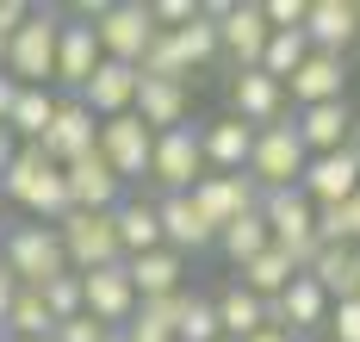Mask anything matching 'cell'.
Returning a JSON list of instances; mask_svg holds the SVG:
<instances>
[{
  "instance_id": "1",
  "label": "cell",
  "mask_w": 360,
  "mask_h": 342,
  "mask_svg": "<svg viewBox=\"0 0 360 342\" xmlns=\"http://www.w3.org/2000/svg\"><path fill=\"white\" fill-rule=\"evenodd\" d=\"M0 193H6V205L32 212V224H63L69 218V181L37 144H19L13 168L0 175Z\"/></svg>"
},
{
  "instance_id": "2",
  "label": "cell",
  "mask_w": 360,
  "mask_h": 342,
  "mask_svg": "<svg viewBox=\"0 0 360 342\" xmlns=\"http://www.w3.org/2000/svg\"><path fill=\"white\" fill-rule=\"evenodd\" d=\"M0 262H6V274H13L25 293H44L56 274H69V255H63L56 224H6V236H0Z\"/></svg>"
},
{
  "instance_id": "3",
  "label": "cell",
  "mask_w": 360,
  "mask_h": 342,
  "mask_svg": "<svg viewBox=\"0 0 360 342\" xmlns=\"http://www.w3.org/2000/svg\"><path fill=\"white\" fill-rule=\"evenodd\" d=\"M56 38H63V13L32 6V19L6 38V75L19 87H56Z\"/></svg>"
},
{
  "instance_id": "4",
  "label": "cell",
  "mask_w": 360,
  "mask_h": 342,
  "mask_svg": "<svg viewBox=\"0 0 360 342\" xmlns=\"http://www.w3.org/2000/svg\"><path fill=\"white\" fill-rule=\"evenodd\" d=\"M63 255H69V274H94V267L124 262V243H118V218L112 212H69L63 224Z\"/></svg>"
},
{
  "instance_id": "5",
  "label": "cell",
  "mask_w": 360,
  "mask_h": 342,
  "mask_svg": "<svg viewBox=\"0 0 360 342\" xmlns=\"http://www.w3.org/2000/svg\"><path fill=\"white\" fill-rule=\"evenodd\" d=\"M304 144H298V131H292V118L280 125H267V131H255V156H249V181L261 193H280V187H298L304 181Z\"/></svg>"
},
{
  "instance_id": "6",
  "label": "cell",
  "mask_w": 360,
  "mask_h": 342,
  "mask_svg": "<svg viewBox=\"0 0 360 342\" xmlns=\"http://www.w3.org/2000/svg\"><path fill=\"white\" fill-rule=\"evenodd\" d=\"M94 19V38H100V56L106 63H143L149 38H155V19H149L143 0H118V6H100V13H87Z\"/></svg>"
},
{
  "instance_id": "7",
  "label": "cell",
  "mask_w": 360,
  "mask_h": 342,
  "mask_svg": "<svg viewBox=\"0 0 360 342\" xmlns=\"http://www.w3.org/2000/svg\"><path fill=\"white\" fill-rule=\"evenodd\" d=\"M205 175H212V168H205V150H199V131H193V125H174V131L155 137L149 181H155L162 193H193Z\"/></svg>"
},
{
  "instance_id": "8",
  "label": "cell",
  "mask_w": 360,
  "mask_h": 342,
  "mask_svg": "<svg viewBox=\"0 0 360 342\" xmlns=\"http://www.w3.org/2000/svg\"><path fill=\"white\" fill-rule=\"evenodd\" d=\"M100 156L112 162L118 181H149V156H155V131L137 113H118L100 125Z\"/></svg>"
},
{
  "instance_id": "9",
  "label": "cell",
  "mask_w": 360,
  "mask_h": 342,
  "mask_svg": "<svg viewBox=\"0 0 360 342\" xmlns=\"http://www.w3.org/2000/svg\"><path fill=\"white\" fill-rule=\"evenodd\" d=\"M81 305H87V317H94V324H106V330H124V324L137 317V286H131L124 262L81 274Z\"/></svg>"
},
{
  "instance_id": "10",
  "label": "cell",
  "mask_w": 360,
  "mask_h": 342,
  "mask_svg": "<svg viewBox=\"0 0 360 342\" xmlns=\"http://www.w3.org/2000/svg\"><path fill=\"white\" fill-rule=\"evenodd\" d=\"M94 144H100V118L87 113L75 94H63V106H56V118H50V131L37 137V150L50 156L56 168H69V162H81V156H94Z\"/></svg>"
},
{
  "instance_id": "11",
  "label": "cell",
  "mask_w": 360,
  "mask_h": 342,
  "mask_svg": "<svg viewBox=\"0 0 360 342\" xmlns=\"http://www.w3.org/2000/svg\"><path fill=\"white\" fill-rule=\"evenodd\" d=\"M63 181H69V212H118L124 205V181L112 175V162L100 156V144H94V156L69 162Z\"/></svg>"
},
{
  "instance_id": "12",
  "label": "cell",
  "mask_w": 360,
  "mask_h": 342,
  "mask_svg": "<svg viewBox=\"0 0 360 342\" xmlns=\"http://www.w3.org/2000/svg\"><path fill=\"white\" fill-rule=\"evenodd\" d=\"M186 199H193V212H199L212 230H224V224H236L243 212H255V205H261V187H255L249 175H205Z\"/></svg>"
},
{
  "instance_id": "13",
  "label": "cell",
  "mask_w": 360,
  "mask_h": 342,
  "mask_svg": "<svg viewBox=\"0 0 360 342\" xmlns=\"http://www.w3.org/2000/svg\"><path fill=\"white\" fill-rule=\"evenodd\" d=\"M230 118H243L249 131H267L286 118V87L261 69H236L230 75Z\"/></svg>"
},
{
  "instance_id": "14",
  "label": "cell",
  "mask_w": 360,
  "mask_h": 342,
  "mask_svg": "<svg viewBox=\"0 0 360 342\" xmlns=\"http://www.w3.org/2000/svg\"><path fill=\"white\" fill-rule=\"evenodd\" d=\"M298 187H304L311 205H342V199H354L360 193V144H348V150H335V156H311Z\"/></svg>"
},
{
  "instance_id": "15",
  "label": "cell",
  "mask_w": 360,
  "mask_h": 342,
  "mask_svg": "<svg viewBox=\"0 0 360 342\" xmlns=\"http://www.w3.org/2000/svg\"><path fill=\"white\" fill-rule=\"evenodd\" d=\"M261 218L274 230V249H304V243H317V205L304 199V187L261 193Z\"/></svg>"
},
{
  "instance_id": "16",
  "label": "cell",
  "mask_w": 360,
  "mask_h": 342,
  "mask_svg": "<svg viewBox=\"0 0 360 342\" xmlns=\"http://www.w3.org/2000/svg\"><path fill=\"white\" fill-rule=\"evenodd\" d=\"M267 38H274V25H267V13H261L255 0H236V6L224 13V25H217V50H224L236 69H261Z\"/></svg>"
},
{
  "instance_id": "17",
  "label": "cell",
  "mask_w": 360,
  "mask_h": 342,
  "mask_svg": "<svg viewBox=\"0 0 360 342\" xmlns=\"http://www.w3.org/2000/svg\"><path fill=\"white\" fill-rule=\"evenodd\" d=\"M286 100L304 113V106H329V100H348V56H323L311 50L298 63V75L286 81Z\"/></svg>"
},
{
  "instance_id": "18",
  "label": "cell",
  "mask_w": 360,
  "mask_h": 342,
  "mask_svg": "<svg viewBox=\"0 0 360 342\" xmlns=\"http://www.w3.org/2000/svg\"><path fill=\"white\" fill-rule=\"evenodd\" d=\"M100 69V38H94V19H63V38H56V87L81 94Z\"/></svg>"
},
{
  "instance_id": "19",
  "label": "cell",
  "mask_w": 360,
  "mask_h": 342,
  "mask_svg": "<svg viewBox=\"0 0 360 342\" xmlns=\"http://www.w3.org/2000/svg\"><path fill=\"white\" fill-rule=\"evenodd\" d=\"M292 131H298L304 156H335V150H348V137H354V113H348V100L304 106V113H292Z\"/></svg>"
},
{
  "instance_id": "20",
  "label": "cell",
  "mask_w": 360,
  "mask_h": 342,
  "mask_svg": "<svg viewBox=\"0 0 360 342\" xmlns=\"http://www.w3.org/2000/svg\"><path fill=\"white\" fill-rule=\"evenodd\" d=\"M75 100L100 118V125H106V118H118V113H131V106H137V69H131V63H106V56H100L94 81H87Z\"/></svg>"
},
{
  "instance_id": "21",
  "label": "cell",
  "mask_w": 360,
  "mask_h": 342,
  "mask_svg": "<svg viewBox=\"0 0 360 342\" xmlns=\"http://www.w3.org/2000/svg\"><path fill=\"white\" fill-rule=\"evenodd\" d=\"M155 218H162V243H168L174 255H205L217 243V230L193 212L186 193H162V199H155Z\"/></svg>"
},
{
  "instance_id": "22",
  "label": "cell",
  "mask_w": 360,
  "mask_h": 342,
  "mask_svg": "<svg viewBox=\"0 0 360 342\" xmlns=\"http://www.w3.org/2000/svg\"><path fill=\"white\" fill-rule=\"evenodd\" d=\"M267 324H286L298 342L311 336V330H323V324H329V299H323V286H317L311 274H298L286 293L267 305Z\"/></svg>"
},
{
  "instance_id": "23",
  "label": "cell",
  "mask_w": 360,
  "mask_h": 342,
  "mask_svg": "<svg viewBox=\"0 0 360 342\" xmlns=\"http://www.w3.org/2000/svg\"><path fill=\"white\" fill-rule=\"evenodd\" d=\"M304 38H311V50H323V56H348V44L360 38V6L354 0H311Z\"/></svg>"
},
{
  "instance_id": "24",
  "label": "cell",
  "mask_w": 360,
  "mask_h": 342,
  "mask_svg": "<svg viewBox=\"0 0 360 342\" xmlns=\"http://www.w3.org/2000/svg\"><path fill=\"white\" fill-rule=\"evenodd\" d=\"M199 150H205V168L212 175H249V156H255V131L243 118H212L205 131H199Z\"/></svg>"
},
{
  "instance_id": "25",
  "label": "cell",
  "mask_w": 360,
  "mask_h": 342,
  "mask_svg": "<svg viewBox=\"0 0 360 342\" xmlns=\"http://www.w3.org/2000/svg\"><path fill=\"white\" fill-rule=\"evenodd\" d=\"M186 106H193L186 81H155V75H137V106H131V113L143 118L155 137H162V131H174V125H186Z\"/></svg>"
},
{
  "instance_id": "26",
  "label": "cell",
  "mask_w": 360,
  "mask_h": 342,
  "mask_svg": "<svg viewBox=\"0 0 360 342\" xmlns=\"http://www.w3.org/2000/svg\"><path fill=\"white\" fill-rule=\"evenodd\" d=\"M137 299H168V293H186V255L174 249H149V255H131L124 262Z\"/></svg>"
},
{
  "instance_id": "27",
  "label": "cell",
  "mask_w": 360,
  "mask_h": 342,
  "mask_svg": "<svg viewBox=\"0 0 360 342\" xmlns=\"http://www.w3.org/2000/svg\"><path fill=\"white\" fill-rule=\"evenodd\" d=\"M212 305H217V330L230 342H249L255 330H267V299H255L249 286H236V280H224L212 293Z\"/></svg>"
},
{
  "instance_id": "28",
  "label": "cell",
  "mask_w": 360,
  "mask_h": 342,
  "mask_svg": "<svg viewBox=\"0 0 360 342\" xmlns=\"http://www.w3.org/2000/svg\"><path fill=\"white\" fill-rule=\"evenodd\" d=\"M311 280L323 286V299H329V305L360 299V249H348V243H329L323 255L311 262Z\"/></svg>"
},
{
  "instance_id": "29",
  "label": "cell",
  "mask_w": 360,
  "mask_h": 342,
  "mask_svg": "<svg viewBox=\"0 0 360 342\" xmlns=\"http://www.w3.org/2000/svg\"><path fill=\"white\" fill-rule=\"evenodd\" d=\"M112 218H118L124 262H131V255H149V249H168V243H162V218H155V199H124Z\"/></svg>"
},
{
  "instance_id": "30",
  "label": "cell",
  "mask_w": 360,
  "mask_h": 342,
  "mask_svg": "<svg viewBox=\"0 0 360 342\" xmlns=\"http://www.w3.org/2000/svg\"><path fill=\"white\" fill-rule=\"evenodd\" d=\"M56 106H63L56 87H19V100H13V113H6V131H13L19 144H37V137L50 131Z\"/></svg>"
},
{
  "instance_id": "31",
  "label": "cell",
  "mask_w": 360,
  "mask_h": 342,
  "mask_svg": "<svg viewBox=\"0 0 360 342\" xmlns=\"http://www.w3.org/2000/svg\"><path fill=\"white\" fill-rule=\"evenodd\" d=\"M217 249L230 255V267H243V262H255L261 249H274V230H267V218H261V205H255V212H243L236 224L217 230Z\"/></svg>"
},
{
  "instance_id": "32",
  "label": "cell",
  "mask_w": 360,
  "mask_h": 342,
  "mask_svg": "<svg viewBox=\"0 0 360 342\" xmlns=\"http://www.w3.org/2000/svg\"><path fill=\"white\" fill-rule=\"evenodd\" d=\"M292 280H298V274H292V262L280 255V249H261L255 262H243V267H236V286H249L255 299H267V305L280 299Z\"/></svg>"
},
{
  "instance_id": "33",
  "label": "cell",
  "mask_w": 360,
  "mask_h": 342,
  "mask_svg": "<svg viewBox=\"0 0 360 342\" xmlns=\"http://www.w3.org/2000/svg\"><path fill=\"white\" fill-rule=\"evenodd\" d=\"M6 342H50L56 336V317H50V305L37 299V293H25L19 286V299H13V311H6V330H0Z\"/></svg>"
},
{
  "instance_id": "34",
  "label": "cell",
  "mask_w": 360,
  "mask_h": 342,
  "mask_svg": "<svg viewBox=\"0 0 360 342\" xmlns=\"http://www.w3.org/2000/svg\"><path fill=\"white\" fill-rule=\"evenodd\" d=\"M311 56V38L304 32H274L267 38V50H261V75H274L280 87H286L292 75H298V63Z\"/></svg>"
},
{
  "instance_id": "35",
  "label": "cell",
  "mask_w": 360,
  "mask_h": 342,
  "mask_svg": "<svg viewBox=\"0 0 360 342\" xmlns=\"http://www.w3.org/2000/svg\"><path fill=\"white\" fill-rule=\"evenodd\" d=\"M168 38H174L180 63H186V75L224 56V50H217V25H212V19H193V25H180V32H168Z\"/></svg>"
},
{
  "instance_id": "36",
  "label": "cell",
  "mask_w": 360,
  "mask_h": 342,
  "mask_svg": "<svg viewBox=\"0 0 360 342\" xmlns=\"http://www.w3.org/2000/svg\"><path fill=\"white\" fill-rule=\"evenodd\" d=\"M174 342H224V330H217V305L205 299V293L186 299V317H180Z\"/></svg>"
},
{
  "instance_id": "37",
  "label": "cell",
  "mask_w": 360,
  "mask_h": 342,
  "mask_svg": "<svg viewBox=\"0 0 360 342\" xmlns=\"http://www.w3.org/2000/svg\"><path fill=\"white\" fill-rule=\"evenodd\" d=\"M37 299L50 305V317H56V324H69V317H81V311H87V305H81V274H56Z\"/></svg>"
},
{
  "instance_id": "38",
  "label": "cell",
  "mask_w": 360,
  "mask_h": 342,
  "mask_svg": "<svg viewBox=\"0 0 360 342\" xmlns=\"http://www.w3.org/2000/svg\"><path fill=\"white\" fill-rule=\"evenodd\" d=\"M186 299H193V293H168V299H137V311H143L149 324H162V330H180V317H186Z\"/></svg>"
},
{
  "instance_id": "39",
  "label": "cell",
  "mask_w": 360,
  "mask_h": 342,
  "mask_svg": "<svg viewBox=\"0 0 360 342\" xmlns=\"http://www.w3.org/2000/svg\"><path fill=\"white\" fill-rule=\"evenodd\" d=\"M329 342H360V299H348V305H329Z\"/></svg>"
},
{
  "instance_id": "40",
  "label": "cell",
  "mask_w": 360,
  "mask_h": 342,
  "mask_svg": "<svg viewBox=\"0 0 360 342\" xmlns=\"http://www.w3.org/2000/svg\"><path fill=\"white\" fill-rule=\"evenodd\" d=\"M112 336H118V330L94 324V317L81 311V317H69V324H56V336H50V342H112Z\"/></svg>"
},
{
  "instance_id": "41",
  "label": "cell",
  "mask_w": 360,
  "mask_h": 342,
  "mask_svg": "<svg viewBox=\"0 0 360 342\" xmlns=\"http://www.w3.org/2000/svg\"><path fill=\"white\" fill-rule=\"evenodd\" d=\"M118 336H124V342H174V330H162V324H149L143 311H137V317H131V324H124Z\"/></svg>"
},
{
  "instance_id": "42",
  "label": "cell",
  "mask_w": 360,
  "mask_h": 342,
  "mask_svg": "<svg viewBox=\"0 0 360 342\" xmlns=\"http://www.w3.org/2000/svg\"><path fill=\"white\" fill-rule=\"evenodd\" d=\"M25 19H32V6H25V0H0V44L13 38V32L25 25Z\"/></svg>"
},
{
  "instance_id": "43",
  "label": "cell",
  "mask_w": 360,
  "mask_h": 342,
  "mask_svg": "<svg viewBox=\"0 0 360 342\" xmlns=\"http://www.w3.org/2000/svg\"><path fill=\"white\" fill-rule=\"evenodd\" d=\"M13 299H19V280L6 274V262H0V330H6V311H13Z\"/></svg>"
},
{
  "instance_id": "44",
  "label": "cell",
  "mask_w": 360,
  "mask_h": 342,
  "mask_svg": "<svg viewBox=\"0 0 360 342\" xmlns=\"http://www.w3.org/2000/svg\"><path fill=\"white\" fill-rule=\"evenodd\" d=\"M13 100H19V81L0 69V125H6V113H13Z\"/></svg>"
},
{
  "instance_id": "45",
  "label": "cell",
  "mask_w": 360,
  "mask_h": 342,
  "mask_svg": "<svg viewBox=\"0 0 360 342\" xmlns=\"http://www.w3.org/2000/svg\"><path fill=\"white\" fill-rule=\"evenodd\" d=\"M13 156H19V137H13V131H6V125H0V175H6V168H13Z\"/></svg>"
},
{
  "instance_id": "46",
  "label": "cell",
  "mask_w": 360,
  "mask_h": 342,
  "mask_svg": "<svg viewBox=\"0 0 360 342\" xmlns=\"http://www.w3.org/2000/svg\"><path fill=\"white\" fill-rule=\"evenodd\" d=\"M249 342H298V336H292L286 324H267V330H255V336H249Z\"/></svg>"
},
{
  "instance_id": "47",
  "label": "cell",
  "mask_w": 360,
  "mask_h": 342,
  "mask_svg": "<svg viewBox=\"0 0 360 342\" xmlns=\"http://www.w3.org/2000/svg\"><path fill=\"white\" fill-rule=\"evenodd\" d=\"M0 218H6V193H0Z\"/></svg>"
},
{
  "instance_id": "48",
  "label": "cell",
  "mask_w": 360,
  "mask_h": 342,
  "mask_svg": "<svg viewBox=\"0 0 360 342\" xmlns=\"http://www.w3.org/2000/svg\"><path fill=\"white\" fill-rule=\"evenodd\" d=\"M112 342H124V336H112Z\"/></svg>"
},
{
  "instance_id": "49",
  "label": "cell",
  "mask_w": 360,
  "mask_h": 342,
  "mask_svg": "<svg viewBox=\"0 0 360 342\" xmlns=\"http://www.w3.org/2000/svg\"><path fill=\"white\" fill-rule=\"evenodd\" d=\"M354 6H360V0H354Z\"/></svg>"
},
{
  "instance_id": "50",
  "label": "cell",
  "mask_w": 360,
  "mask_h": 342,
  "mask_svg": "<svg viewBox=\"0 0 360 342\" xmlns=\"http://www.w3.org/2000/svg\"><path fill=\"white\" fill-rule=\"evenodd\" d=\"M0 342H6V336H0Z\"/></svg>"
},
{
  "instance_id": "51",
  "label": "cell",
  "mask_w": 360,
  "mask_h": 342,
  "mask_svg": "<svg viewBox=\"0 0 360 342\" xmlns=\"http://www.w3.org/2000/svg\"><path fill=\"white\" fill-rule=\"evenodd\" d=\"M224 342H230V336H224Z\"/></svg>"
}]
</instances>
